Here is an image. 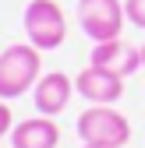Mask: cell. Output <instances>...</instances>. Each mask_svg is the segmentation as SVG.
<instances>
[{
    "mask_svg": "<svg viewBox=\"0 0 145 148\" xmlns=\"http://www.w3.org/2000/svg\"><path fill=\"white\" fill-rule=\"evenodd\" d=\"M78 138L85 145H103V148H124L131 141V123L113 106H88L78 116Z\"/></svg>",
    "mask_w": 145,
    "mask_h": 148,
    "instance_id": "7a4b0ae2",
    "label": "cell"
},
{
    "mask_svg": "<svg viewBox=\"0 0 145 148\" xmlns=\"http://www.w3.org/2000/svg\"><path fill=\"white\" fill-rule=\"evenodd\" d=\"M21 25H25L28 42L35 49H43V53L46 49H57L67 39V18H64V11H60L57 0H28Z\"/></svg>",
    "mask_w": 145,
    "mask_h": 148,
    "instance_id": "3957f363",
    "label": "cell"
},
{
    "mask_svg": "<svg viewBox=\"0 0 145 148\" xmlns=\"http://www.w3.org/2000/svg\"><path fill=\"white\" fill-rule=\"evenodd\" d=\"M11 145L14 148H57L60 145V131L57 123H53V116H28L21 123H14L11 131Z\"/></svg>",
    "mask_w": 145,
    "mask_h": 148,
    "instance_id": "ba28073f",
    "label": "cell"
},
{
    "mask_svg": "<svg viewBox=\"0 0 145 148\" xmlns=\"http://www.w3.org/2000/svg\"><path fill=\"white\" fill-rule=\"evenodd\" d=\"M124 14H128V21L135 28L145 32V0H124Z\"/></svg>",
    "mask_w": 145,
    "mask_h": 148,
    "instance_id": "9c48e42d",
    "label": "cell"
},
{
    "mask_svg": "<svg viewBox=\"0 0 145 148\" xmlns=\"http://www.w3.org/2000/svg\"><path fill=\"white\" fill-rule=\"evenodd\" d=\"M85 148H103V145H85Z\"/></svg>",
    "mask_w": 145,
    "mask_h": 148,
    "instance_id": "7c38bea8",
    "label": "cell"
},
{
    "mask_svg": "<svg viewBox=\"0 0 145 148\" xmlns=\"http://www.w3.org/2000/svg\"><path fill=\"white\" fill-rule=\"evenodd\" d=\"M142 67H145V42H142Z\"/></svg>",
    "mask_w": 145,
    "mask_h": 148,
    "instance_id": "8fae6325",
    "label": "cell"
},
{
    "mask_svg": "<svg viewBox=\"0 0 145 148\" xmlns=\"http://www.w3.org/2000/svg\"><path fill=\"white\" fill-rule=\"evenodd\" d=\"M71 88H75V85H71V78L64 71H50V74H43V78L35 81L32 102H35V109H39L43 116H57L71 102Z\"/></svg>",
    "mask_w": 145,
    "mask_h": 148,
    "instance_id": "52a82bcc",
    "label": "cell"
},
{
    "mask_svg": "<svg viewBox=\"0 0 145 148\" xmlns=\"http://www.w3.org/2000/svg\"><path fill=\"white\" fill-rule=\"evenodd\" d=\"M124 4L120 0H78V25L92 42L117 39L124 28Z\"/></svg>",
    "mask_w": 145,
    "mask_h": 148,
    "instance_id": "277c9868",
    "label": "cell"
},
{
    "mask_svg": "<svg viewBox=\"0 0 145 148\" xmlns=\"http://www.w3.org/2000/svg\"><path fill=\"white\" fill-rule=\"evenodd\" d=\"M75 92L81 99H88L92 106H113L124 95V78L113 71H103L96 64H88L78 78H75Z\"/></svg>",
    "mask_w": 145,
    "mask_h": 148,
    "instance_id": "5b68a950",
    "label": "cell"
},
{
    "mask_svg": "<svg viewBox=\"0 0 145 148\" xmlns=\"http://www.w3.org/2000/svg\"><path fill=\"white\" fill-rule=\"evenodd\" d=\"M88 64H96L103 71H113V74H120V78H131V74L142 67V46L124 42L120 35H117V39H103V42L92 46Z\"/></svg>",
    "mask_w": 145,
    "mask_h": 148,
    "instance_id": "8992f818",
    "label": "cell"
},
{
    "mask_svg": "<svg viewBox=\"0 0 145 148\" xmlns=\"http://www.w3.org/2000/svg\"><path fill=\"white\" fill-rule=\"evenodd\" d=\"M11 123H14V116H11V106H7V102H0V138L14 131Z\"/></svg>",
    "mask_w": 145,
    "mask_h": 148,
    "instance_id": "30bf717a",
    "label": "cell"
},
{
    "mask_svg": "<svg viewBox=\"0 0 145 148\" xmlns=\"http://www.w3.org/2000/svg\"><path fill=\"white\" fill-rule=\"evenodd\" d=\"M43 49L32 42H14L0 53V99H18L43 78Z\"/></svg>",
    "mask_w": 145,
    "mask_h": 148,
    "instance_id": "6da1fadb",
    "label": "cell"
}]
</instances>
